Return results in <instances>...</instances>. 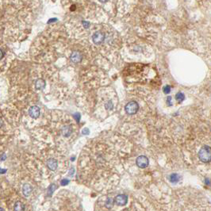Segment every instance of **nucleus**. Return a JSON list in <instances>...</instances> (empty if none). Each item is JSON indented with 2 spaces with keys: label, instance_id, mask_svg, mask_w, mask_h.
I'll return each mask as SVG.
<instances>
[{
  "label": "nucleus",
  "instance_id": "21",
  "mask_svg": "<svg viewBox=\"0 0 211 211\" xmlns=\"http://www.w3.org/2000/svg\"><path fill=\"white\" fill-rule=\"evenodd\" d=\"M0 211H5V210L3 208H1V207H0Z\"/></svg>",
  "mask_w": 211,
  "mask_h": 211
},
{
  "label": "nucleus",
  "instance_id": "6",
  "mask_svg": "<svg viewBox=\"0 0 211 211\" xmlns=\"http://www.w3.org/2000/svg\"><path fill=\"white\" fill-rule=\"evenodd\" d=\"M40 108L38 107H37V106H33V107H30L29 110V116H30L32 118H34V119L38 118V117L40 116Z\"/></svg>",
  "mask_w": 211,
  "mask_h": 211
},
{
  "label": "nucleus",
  "instance_id": "12",
  "mask_svg": "<svg viewBox=\"0 0 211 211\" xmlns=\"http://www.w3.org/2000/svg\"><path fill=\"white\" fill-rule=\"evenodd\" d=\"M180 179H181V178H180V175H178V174L176 173L171 174L169 177L170 182L172 183H178L180 180Z\"/></svg>",
  "mask_w": 211,
  "mask_h": 211
},
{
  "label": "nucleus",
  "instance_id": "4",
  "mask_svg": "<svg viewBox=\"0 0 211 211\" xmlns=\"http://www.w3.org/2000/svg\"><path fill=\"white\" fill-rule=\"evenodd\" d=\"M136 163L137 165L140 168H145L148 167L149 162H148V159L145 156H140L137 158Z\"/></svg>",
  "mask_w": 211,
  "mask_h": 211
},
{
  "label": "nucleus",
  "instance_id": "1",
  "mask_svg": "<svg viewBox=\"0 0 211 211\" xmlns=\"http://www.w3.org/2000/svg\"><path fill=\"white\" fill-rule=\"evenodd\" d=\"M199 159L204 163H209L211 160V149L210 147L205 145L201 148L199 153Z\"/></svg>",
  "mask_w": 211,
  "mask_h": 211
},
{
  "label": "nucleus",
  "instance_id": "16",
  "mask_svg": "<svg viewBox=\"0 0 211 211\" xmlns=\"http://www.w3.org/2000/svg\"><path fill=\"white\" fill-rule=\"evenodd\" d=\"M68 183H69V180H67V179H64V180H62L61 181V184L62 185V186H66V185H68Z\"/></svg>",
  "mask_w": 211,
  "mask_h": 211
},
{
  "label": "nucleus",
  "instance_id": "18",
  "mask_svg": "<svg viewBox=\"0 0 211 211\" xmlns=\"http://www.w3.org/2000/svg\"><path fill=\"white\" fill-rule=\"evenodd\" d=\"M4 57V52H3V51L0 48V60L2 58V57Z\"/></svg>",
  "mask_w": 211,
  "mask_h": 211
},
{
  "label": "nucleus",
  "instance_id": "8",
  "mask_svg": "<svg viewBox=\"0 0 211 211\" xmlns=\"http://www.w3.org/2000/svg\"><path fill=\"white\" fill-rule=\"evenodd\" d=\"M33 191V188L30 184L25 183L22 186V193L25 197H29Z\"/></svg>",
  "mask_w": 211,
  "mask_h": 211
},
{
  "label": "nucleus",
  "instance_id": "19",
  "mask_svg": "<svg viewBox=\"0 0 211 211\" xmlns=\"http://www.w3.org/2000/svg\"><path fill=\"white\" fill-rule=\"evenodd\" d=\"M2 126H3V120H2V117H0V128L2 127Z\"/></svg>",
  "mask_w": 211,
  "mask_h": 211
},
{
  "label": "nucleus",
  "instance_id": "7",
  "mask_svg": "<svg viewBox=\"0 0 211 211\" xmlns=\"http://www.w3.org/2000/svg\"><path fill=\"white\" fill-rule=\"evenodd\" d=\"M47 167L51 170V171H56L58 167V162L57 160L51 158L47 161Z\"/></svg>",
  "mask_w": 211,
  "mask_h": 211
},
{
  "label": "nucleus",
  "instance_id": "20",
  "mask_svg": "<svg viewBox=\"0 0 211 211\" xmlns=\"http://www.w3.org/2000/svg\"><path fill=\"white\" fill-rule=\"evenodd\" d=\"M72 174H74V169L73 168H71V171H70V176H72Z\"/></svg>",
  "mask_w": 211,
  "mask_h": 211
},
{
  "label": "nucleus",
  "instance_id": "10",
  "mask_svg": "<svg viewBox=\"0 0 211 211\" xmlns=\"http://www.w3.org/2000/svg\"><path fill=\"white\" fill-rule=\"evenodd\" d=\"M45 82L44 80L42 79H38V80H36L35 82V87L38 89V90H41L43 88L45 87Z\"/></svg>",
  "mask_w": 211,
  "mask_h": 211
},
{
  "label": "nucleus",
  "instance_id": "13",
  "mask_svg": "<svg viewBox=\"0 0 211 211\" xmlns=\"http://www.w3.org/2000/svg\"><path fill=\"white\" fill-rule=\"evenodd\" d=\"M114 199H112V198H108L107 199V201H106L105 206L108 209H111L114 206Z\"/></svg>",
  "mask_w": 211,
  "mask_h": 211
},
{
  "label": "nucleus",
  "instance_id": "15",
  "mask_svg": "<svg viewBox=\"0 0 211 211\" xmlns=\"http://www.w3.org/2000/svg\"><path fill=\"white\" fill-rule=\"evenodd\" d=\"M176 98L177 101H179V102H181V101L184 100L185 96H184V94H183V93H178V94L176 95Z\"/></svg>",
  "mask_w": 211,
  "mask_h": 211
},
{
  "label": "nucleus",
  "instance_id": "9",
  "mask_svg": "<svg viewBox=\"0 0 211 211\" xmlns=\"http://www.w3.org/2000/svg\"><path fill=\"white\" fill-rule=\"evenodd\" d=\"M71 60L74 63H80L82 60V56L79 52H74L71 54Z\"/></svg>",
  "mask_w": 211,
  "mask_h": 211
},
{
  "label": "nucleus",
  "instance_id": "5",
  "mask_svg": "<svg viewBox=\"0 0 211 211\" xmlns=\"http://www.w3.org/2000/svg\"><path fill=\"white\" fill-rule=\"evenodd\" d=\"M114 203L118 206H125L128 203V197L126 194H119L115 197Z\"/></svg>",
  "mask_w": 211,
  "mask_h": 211
},
{
  "label": "nucleus",
  "instance_id": "2",
  "mask_svg": "<svg viewBox=\"0 0 211 211\" xmlns=\"http://www.w3.org/2000/svg\"><path fill=\"white\" fill-rule=\"evenodd\" d=\"M138 108L139 107H138L137 103L134 101H132L126 106V111L129 114H135L137 112Z\"/></svg>",
  "mask_w": 211,
  "mask_h": 211
},
{
  "label": "nucleus",
  "instance_id": "17",
  "mask_svg": "<svg viewBox=\"0 0 211 211\" xmlns=\"http://www.w3.org/2000/svg\"><path fill=\"white\" fill-rule=\"evenodd\" d=\"M170 91H171V87L170 86H166L165 87L163 88V92L165 94H168Z\"/></svg>",
  "mask_w": 211,
  "mask_h": 211
},
{
  "label": "nucleus",
  "instance_id": "14",
  "mask_svg": "<svg viewBox=\"0 0 211 211\" xmlns=\"http://www.w3.org/2000/svg\"><path fill=\"white\" fill-rule=\"evenodd\" d=\"M56 189H57V186H56L55 184H52L48 188V196H52V193H53V191H54Z\"/></svg>",
  "mask_w": 211,
  "mask_h": 211
},
{
  "label": "nucleus",
  "instance_id": "11",
  "mask_svg": "<svg viewBox=\"0 0 211 211\" xmlns=\"http://www.w3.org/2000/svg\"><path fill=\"white\" fill-rule=\"evenodd\" d=\"M14 209H15V211H24L25 210V205L20 201H18L15 203Z\"/></svg>",
  "mask_w": 211,
  "mask_h": 211
},
{
  "label": "nucleus",
  "instance_id": "3",
  "mask_svg": "<svg viewBox=\"0 0 211 211\" xmlns=\"http://www.w3.org/2000/svg\"><path fill=\"white\" fill-rule=\"evenodd\" d=\"M105 37H106V35H105V34L103 32L98 31L93 35V37H92V41L94 42V44L100 45L104 41Z\"/></svg>",
  "mask_w": 211,
  "mask_h": 211
}]
</instances>
